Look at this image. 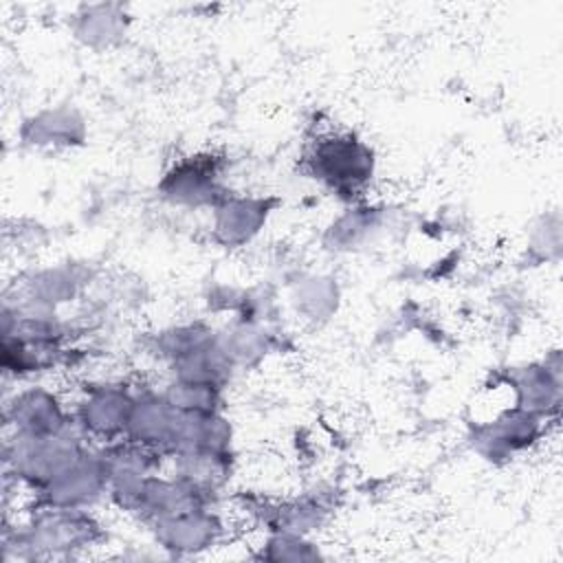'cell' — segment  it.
Returning <instances> with one entry per match:
<instances>
[{
	"instance_id": "11",
	"label": "cell",
	"mask_w": 563,
	"mask_h": 563,
	"mask_svg": "<svg viewBox=\"0 0 563 563\" xmlns=\"http://www.w3.org/2000/svg\"><path fill=\"white\" fill-rule=\"evenodd\" d=\"M277 200L271 196H224L211 211V238L224 249H240L253 242L266 227Z\"/></svg>"
},
{
	"instance_id": "2",
	"label": "cell",
	"mask_w": 563,
	"mask_h": 563,
	"mask_svg": "<svg viewBox=\"0 0 563 563\" xmlns=\"http://www.w3.org/2000/svg\"><path fill=\"white\" fill-rule=\"evenodd\" d=\"M90 449L86 435L73 424L53 435H11L4 440V482L31 493L44 488Z\"/></svg>"
},
{
	"instance_id": "17",
	"label": "cell",
	"mask_w": 563,
	"mask_h": 563,
	"mask_svg": "<svg viewBox=\"0 0 563 563\" xmlns=\"http://www.w3.org/2000/svg\"><path fill=\"white\" fill-rule=\"evenodd\" d=\"M92 271L86 264L64 262L33 273L24 286V299L57 310L88 286Z\"/></svg>"
},
{
	"instance_id": "7",
	"label": "cell",
	"mask_w": 563,
	"mask_h": 563,
	"mask_svg": "<svg viewBox=\"0 0 563 563\" xmlns=\"http://www.w3.org/2000/svg\"><path fill=\"white\" fill-rule=\"evenodd\" d=\"M545 418L521 407H508L490 422L475 424L471 444L490 464H506L528 451L543 433Z\"/></svg>"
},
{
	"instance_id": "15",
	"label": "cell",
	"mask_w": 563,
	"mask_h": 563,
	"mask_svg": "<svg viewBox=\"0 0 563 563\" xmlns=\"http://www.w3.org/2000/svg\"><path fill=\"white\" fill-rule=\"evenodd\" d=\"M249 508L266 526L268 532H297L310 537L330 517V504L323 495H301L295 499H260L255 497Z\"/></svg>"
},
{
	"instance_id": "12",
	"label": "cell",
	"mask_w": 563,
	"mask_h": 563,
	"mask_svg": "<svg viewBox=\"0 0 563 563\" xmlns=\"http://www.w3.org/2000/svg\"><path fill=\"white\" fill-rule=\"evenodd\" d=\"M506 380L515 396V407L532 411L545 420L559 413L563 385L559 352L552 354V361L545 358L512 367Z\"/></svg>"
},
{
	"instance_id": "22",
	"label": "cell",
	"mask_w": 563,
	"mask_h": 563,
	"mask_svg": "<svg viewBox=\"0 0 563 563\" xmlns=\"http://www.w3.org/2000/svg\"><path fill=\"white\" fill-rule=\"evenodd\" d=\"M169 367V378L187 380V383H205L216 387H227L233 378V363L224 354L218 336L207 345L194 350L191 354L174 361Z\"/></svg>"
},
{
	"instance_id": "13",
	"label": "cell",
	"mask_w": 563,
	"mask_h": 563,
	"mask_svg": "<svg viewBox=\"0 0 563 563\" xmlns=\"http://www.w3.org/2000/svg\"><path fill=\"white\" fill-rule=\"evenodd\" d=\"M178 420L180 411L163 396V391L143 389L136 391L123 438L169 457L176 440Z\"/></svg>"
},
{
	"instance_id": "25",
	"label": "cell",
	"mask_w": 563,
	"mask_h": 563,
	"mask_svg": "<svg viewBox=\"0 0 563 563\" xmlns=\"http://www.w3.org/2000/svg\"><path fill=\"white\" fill-rule=\"evenodd\" d=\"M295 310L310 323L328 321L339 308V286L330 275H301L290 292Z\"/></svg>"
},
{
	"instance_id": "6",
	"label": "cell",
	"mask_w": 563,
	"mask_h": 563,
	"mask_svg": "<svg viewBox=\"0 0 563 563\" xmlns=\"http://www.w3.org/2000/svg\"><path fill=\"white\" fill-rule=\"evenodd\" d=\"M224 161L216 154H191L178 158L158 180L163 200L187 209H213L229 196L222 183Z\"/></svg>"
},
{
	"instance_id": "28",
	"label": "cell",
	"mask_w": 563,
	"mask_h": 563,
	"mask_svg": "<svg viewBox=\"0 0 563 563\" xmlns=\"http://www.w3.org/2000/svg\"><path fill=\"white\" fill-rule=\"evenodd\" d=\"M378 227V213L369 207H354L345 211L328 231L330 249H352L361 244Z\"/></svg>"
},
{
	"instance_id": "1",
	"label": "cell",
	"mask_w": 563,
	"mask_h": 563,
	"mask_svg": "<svg viewBox=\"0 0 563 563\" xmlns=\"http://www.w3.org/2000/svg\"><path fill=\"white\" fill-rule=\"evenodd\" d=\"M106 539L103 526L88 508H31L24 523L4 528V559H73Z\"/></svg>"
},
{
	"instance_id": "21",
	"label": "cell",
	"mask_w": 563,
	"mask_h": 563,
	"mask_svg": "<svg viewBox=\"0 0 563 563\" xmlns=\"http://www.w3.org/2000/svg\"><path fill=\"white\" fill-rule=\"evenodd\" d=\"M66 350L59 343H37L18 336H2V372L11 378H29L48 372L66 361Z\"/></svg>"
},
{
	"instance_id": "8",
	"label": "cell",
	"mask_w": 563,
	"mask_h": 563,
	"mask_svg": "<svg viewBox=\"0 0 563 563\" xmlns=\"http://www.w3.org/2000/svg\"><path fill=\"white\" fill-rule=\"evenodd\" d=\"M33 495V508H90L108 497V473L99 449L90 446L75 464Z\"/></svg>"
},
{
	"instance_id": "27",
	"label": "cell",
	"mask_w": 563,
	"mask_h": 563,
	"mask_svg": "<svg viewBox=\"0 0 563 563\" xmlns=\"http://www.w3.org/2000/svg\"><path fill=\"white\" fill-rule=\"evenodd\" d=\"M257 559L271 563H310L323 559V554L319 545L306 534L275 530L266 534L264 543L260 545Z\"/></svg>"
},
{
	"instance_id": "3",
	"label": "cell",
	"mask_w": 563,
	"mask_h": 563,
	"mask_svg": "<svg viewBox=\"0 0 563 563\" xmlns=\"http://www.w3.org/2000/svg\"><path fill=\"white\" fill-rule=\"evenodd\" d=\"M308 174L343 200L363 196L376 172L374 150L352 132L319 136L306 154Z\"/></svg>"
},
{
	"instance_id": "23",
	"label": "cell",
	"mask_w": 563,
	"mask_h": 563,
	"mask_svg": "<svg viewBox=\"0 0 563 563\" xmlns=\"http://www.w3.org/2000/svg\"><path fill=\"white\" fill-rule=\"evenodd\" d=\"M218 341L235 369L255 367L275 350V336L264 323L242 319H235L233 325L218 332Z\"/></svg>"
},
{
	"instance_id": "19",
	"label": "cell",
	"mask_w": 563,
	"mask_h": 563,
	"mask_svg": "<svg viewBox=\"0 0 563 563\" xmlns=\"http://www.w3.org/2000/svg\"><path fill=\"white\" fill-rule=\"evenodd\" d=\"M174 475L198 488L200 493L218 499L220 490L229 484L233 473V453L211 451H180L169 455Z\"/></svg>"
},
{
	"instance_id": "16",
	"label": "cell",
	"mask_w": 563,
	"mask_h": 563,
	"mask_svg": "<svg viewBox=\"0 0 563 563\" xmlns=\"http://www.w3.org/2000/svg\"><path fill=\"white\" fill-rule=\"evenodd\" d=\"M73 35L92 51H108L119 46L130 31V15L123 4L99 2L84 4L73 15Z\"/></svg>"
},
{
	"instance_id": "26",
	"label": "cell",
	"mask_w": 563,
	"mask_h": 563,
	"mask_svg": "<svg viewBox=\"0 0 563 563\" xmlns=\"http://www.w3.org/2000/svg\"><path fill=\"white\" fill-rule=\"evenodd\" d=\"M163 396L183 413H213L224 409V389L216 385L169 378Z\"/></svg>"
},
{
	"instance_id": "20",
	"label": "cell",
	"mask_w": 563,
	"mask_h": 563,
	"mask_svg": "<svg viewBox=\"0 0 563 563\" xmlns=\"http://www.w3.org/2000/svg\"><path fill=\"white\" fill-rule=\"evenodd\" d=\"M108 473V488L119 484H130L143 479L152 473H158L163 453L141 446L128 438H119L114 442L97 446Z\"/></svg>"
},
{
	"instance_id": "10",
	"label": "cell",
	"mask_w": 563,
	"mask_h": 563,
	"mask_svg": "<svg viewBox=\"0 0 563 563\" xmlns=\"http://www.w3.org/2000/svg\"><path fill=\"white\" fill-rule=\"evenodd\" d=\"M73 424L59 396L42 385L22 387L4 402V427L11 435H53Z\"/></svg>"
},
{
	"instance_id": "14",
	"label": "cell",
	"mask_w": 563,
	"mask_h": 563,
	"mask_svg": "<svg viewBox=\"0 0 563 563\" xmlns=\"http://www.w3.org/2000/svg\"><path fill=\"white\" fill-rule=\"evenodd\" d=\"M88 125L73 106H51L26 117L20 125V141L35 150H70L86 143Z\"/></svg>"
},
{
	"instance_id": "24",
	"label": "cell",
	"mask_w": 563,
	"mask_h": 563,
	"mask_svg": "<svg viewBox=\"0 0 563 563\" xmlns=\"http://www.w3.org/2000/svg\"><path fill=\"white\" fill-rule=\"evenodd\" d=\"M216 336H218V332L211 325H207L205 321H189V323H176V325H167L158 332H152L145 339V347L150 354H154L156 358L172 365L174 361L207 345Z\"/></svg>"
},
{
	"instance_id": "5",
	"label": "cell",
	"mask_w": 563,
	"mask_h": 563,
	"mask_svg": "<svg viewBox=\"0 0 563 563\" xmlns=\"http://www.w3.org/2000/svg\"><path fill=\"white\" fill-rule=\"evenodd\" d=\"M136 391L119 380H101L84 387V394L73 407V422L99 444L114 442L125 435V427L134 407Z\"/></svg>"
},
{
	"instance_id": "9",
	"label": "cell",
	"mask_w": 563,
	"mask_h": 563,
	"mask_svg": "<svg viewBox=\"0 0 563 563\" xmlns=\"http://www.w3.org/2000/svg\"><path fill=\"white\" fill-rule=\"evenodd\" d=\"M154 543L174 559L198 556L224 537V521L213 506H200L147 526Z\"/></svg>"
},
{
	"instance_id": "4",
	"label": "cell",
	"mask_w": 563,
	"mask_h": 563,
	"mask_svg": "<svg viewBox=\"0 0 563 563\" xmlns=\"http://www.w3.org/2000/svg\"><path fill=\"white\" fill-rule=\"evenodd\" d=\"M108 499L123 512L136 517L145 526L174 517L178 512L200 508V506H213L216 499L200 493L185 479L176 477L174 473L169 477L152 473L143 479L119 484L108 488Z\"/></svg>"
},
{
	"instance_id": "18",
	"label": "cell",
	"mask_w": 563,
	"mask_h": 563,
	"mask_svg": "<svg viewBox=\"0 0 563 563\" xmlns=\"http://www.w3.org/2000/svg\"><path fill=\"white\" fill-rule=\"evenodd\" d=\"M180 451L233 453V427L229 418L222 411H213V413L180 411L176 440L169 455Z\"/></svg>"
}]
</instances>
